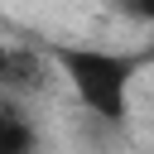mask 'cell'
Wrapping results in <instances>:
<instances>
[{
  "instance_id": "cell-2",
  "label": "cell",
  "mask_w": 154,
  "mask_h": 154,
  "mask_svg": "<svg viewBox=\"0 0 154 154\" xmlns=\"http://www.w3.org/2000/svg\"><path fill=\"white\" fill-rule=\"evenodd\" d=\"M0 154H38V130L14 96H0Z\"/></svg>"
},
{
  "instance_id": "cell-1",
  "label": "cell",
  "mask_w": 154,
  "mask_h": 154,
  "mask_svg": "<svg viewBox=\"0 0 154 154\" xmlns=\"http://www.w3.org/2000/svg\"><path fill=\"white\" fill-rule=\"evenodd\" d=\"M58 77L67 82L72 101L87 111L91 125L101 130H120L130 120V101H135V82L140 72L154 63V53H130V48H96V43H48L43 53Z\"/></svg>"
},
{
  "instance_id": "cell-3",
  "label": "cell",
  "mask_w": 154,
  "mask_h": 154,
  "mask_svg": "<svg viewBox=\"0 0 154 154\" xmlns=\"http://www.w3.org/2000/svg\"><path fill=\"white\" fill-rule=\"evenodd\" d=\"M111 5L135 24H154V0H111Z\"/></svg>"
}]
</instances>
